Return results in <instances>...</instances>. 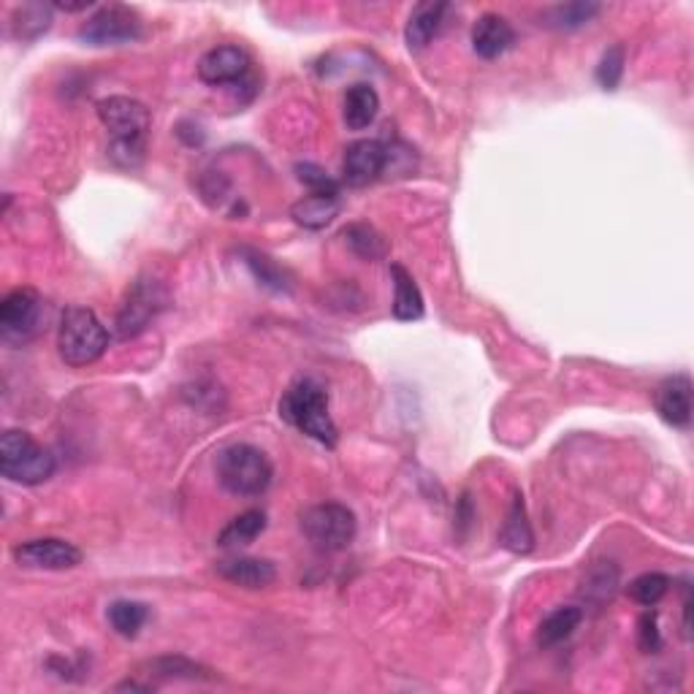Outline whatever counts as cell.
<instances>
[{
    "label": "cell",
    "instance_id": "cell-1",
    "mask_svg": "<svg viewBox=\"0 0 694 694\" xmlns=\"http://www.w3.org/2000/svg\"><path fill=\"white\" fill-rule=\"evenodd\" d=\"M103 128L112 134L109 156L125 169L139 166L145 158V139L150 131V109L128 96H109L96 103Z\"/></svg>",
    "mask_w": 694,
    "mask_h": 694
},
{
    "label": "cell",
    "instance_id": "cell-25",
    "mask_svg": "<svg viewBox=\"0 0 694 694\" xmlns=\"http://www.w3.org/2000/svg\"><path fill=\"white\" fill-rule=\"evenodd\" d=\"M599 11H603L599 3H583V0H578V3L554 5V9L545 11L543 20L545 25L556 27V30H578V27L588 25Z\"/></svg>",
    "mask_w": 694,
    "mask_h": 694
},
{
    "label": "cell",
    "instance_id": "cell-34",
    "mask_svg": "<svg viewBox=\"0 0 694 694\" xmlns=\"http://www.w3.org/2000/svg\"><path fill=\"white\" fill-rule=\"evenodd\" d=\"M117 690H120V692H123V690H131V692H150V686H139V684H134V681H128V684H120Z\"/></svg>",
    "mask_w": 694,
    "mask_h": 694
},
{
    "label": "cell",
    "instance_id": "cell-9",
    "mask_svg": "<svg viewBox=\"0 0 694 694\" xmlns=\"http://www.w3.org/2000/svg\"><path fill=\"white\" fill-rule=\"evenodd\" d=\"M14 561L27 570H71L82 565V550L74 543L60 537H38L14 545Z\"/></svg>",
    "mask_w": 694,
    "mask_h": 694
},
{
    "label": "cell",
    "instance_id": "cell-22",
    "mask_svg": "<svg viewBox=\"0 0 694 694\" xmlns=\"http://www.w3.org/2000/svg\"><path fill=\"white\" fill-rule=\"evenodd\" d=\"M583 621V610L575 608V605H565V608H556L554 614H548L543 619L537 630V646L540 648H550L559 646L561 641L572 635V632L581 627Z\"/></svg>",
    "mask_w": 694,
    "mask_h": 694
},
{
    "label": "cell",
    "instance_id": "cell-14",
    "mask_svg": "<svg viewBox=\"0 0 694 694\" xmlns=\"http://www.w3.org/2000/svg\"><path fill=\"white\" fill-rule=\"evenodd\" d=\"M516 44V30L503 14H494L486 11L475 20L472 25V49H475L478 58L483 60H497L503 58L508 49H513Z\"/></svg>",
    "mask_w": 694,
    "mask_h": 694
},
{
    "label": "cell",
    "instance_id": "cell-7",
    "mask_svg": "<svg viewBox=\"0 0 694 694\" xmlns=\"http://www.w3.org/2000/svg\"><path fill=\"white\" fill-rule=\"evenodd\" d=\"M169 294L158 280L152 277H139L125 294L123 307L117 312V321H114V332L117 339H134L141 332H147L152 321L166 310Z\"/></svg>",
    "mask_w": 694,
    "mask_h": 694
},
{
    "label": "cell",
    "instance_id": "cell-10",
    "mask_svg": "<svg viewBox=\"0 0 694 694\" xmlns=\"http://www.w3.org/2000/svg\"><path fill=\"white\" fill-rule=\"evenodd\" d=\"M41 318V296L33 288H14L0 301V329L5 339L25 343Z\"/></svg>",
    "mask_w": 694,
    "mask_h": 694
},
{
    "label": "cell",
    "instance_id": "cell-4",
    "mask_svg": "<svg viewBox=\"0 0 694 694\" xmlns=\"http://www.w3.org/2000/svg\"><path fill=\"white\" fill-rule=\"evenodd\" d=\"M109 332L101 318L87 307H69L58 329V352L69 367L82 369L107 352Z\"/></svg>",
    "mask_w": 694,
    "mask_h": 694
},
{
    "label": "cell",
    "instance_id": "cell-18",
    "mask_svg": "<svg viewBox=\"0 0 694 694\" xmlns=\"http://www.w3.org/2000/svg\"><path fill=\"white\" fill-rule=\"evenodd\" d=\"M391 280H394V305H391V310H394L396 321H421L426 305H423V294L418 288L416 277L401 263H391Z\"/></svg>",
    "mask_w": 694,
    "mask_h": 694
},
{
    "label": "cell",
    "instance_id": "cell-23",
    "mask_svg": "<svg viewBox=\"0 0 694 694\" xmlns=\"http://www.w3.org/2000/svg\"><path fill=\"white\" fill-rule=\"evenodd\" d=\"M49 25H52V5L44 3L20 5L11 16V33L20 41H36L38 36L49 30Z\"/></svg>",
    "mask_w": 694,
    "mask_h": 694
},
{
    "label": "cell",
    "instance_id": "cell-6",
    "mask_svg": "<svg viewBox=\"0 0 694 694\" xmlns=\"http://www.w3.org/2000/svg\"><path fill=\"white\" fill-rule=\"evenodd\" d=\"M301 532L305 537L315 545L318 550H326V554H337L345 550L347 545L356 537V513L350 508L339 503H323L312 505L301 513Z\"/></svg>",
    "mask_w": 694,
    "mask_h": 694
},
{
    "label": "cell",
    "instance_id": "cell-28",
    "mask_svg": "<svg viewBox=\"0 0 694 694\" xmlns=\"http://www.w3.org/2000/svg\"><path fill=\"white\" fill-rule=\"evenodd\" d=\"M630 597L635 599L637 605H643V608H654V605H659L665 599V594L670 592V578L665 575V572H643V575H637L635 581L630 583Z\"/></svg>",
    "mask_w": 694,
    "mask_h": 694
},
{
    "label": "cell",
    "instance_id": "cell-11",
    "mask_svg": "<svg viewBox=\"0 0 694 694\" xmlns=\"http://www.w3.org/2000/svg\"><path fill=\"white\" fill-rule=\"evenodd\" d=\"M388 169V147L374 139L352 141L343 158V179L350 187H367Z\"/></svg>",
    "mask_w": 694,
    "mask_h": 694
},
{
    "label": "cell",
    "instance_id": "cell-16",
    "mask_svg": "<svg viewBox=\"0 0 694 694\" xmlns=\"http://www.w3.org/2000/svg\"><path fill=\"white\" fill-rule=\"evenodd\" d=\"M343 212V196L339 193H310V196L299 198L290 207V218L307 231H321L332 225Z\"/></svg>",
    "mask_w": 694,
    "mask_h": 694
},
{
    "label": "cell",
    "instance_id": "cell-32",
    "mask_svg": "<svg viewBox=\"0 0 694 694\" xmlns=\"http://www.w3.org/2000/svg\"><path fill=\"white\" fill-rule=\"evenodd\" d=\"M637 646L646 654H657L662 648V635H659V621L654 610H646L637 621Z\"/></svg>",
    "mask_w": 694,
    "mask_h": 694
},
{
    "label": "cell",
    "instance_id": "cell-12",
    "mask_svg": "<svg viewBox=\"0 0 694 694\" xmlns=\"http://www.w3.org/2000/svg\"><path fill=\"white\" fill-rule=\"evenodd\" d=\"M247 71H250V54L241 47H236V44H223V47L209 49L198 60V79L212 87L234 85V82L245 79Z\"/></svg>",
    "mask_w": 694,
    "mask_h": 694
},
{
    "label": "cell",
    "instance_id": "cell-17",
    "mask_svg": "<svg viewBox=\"0 0 694 694\" xmlns=\"http://www.w3.org/2000/svg\"><path fill=\"white\" fill-rule=\"evenodd\" d=\"M445 11H448V3H439V0H426V3H418L410 11L405 25V41L412 52L429 47V41L437 36L439 27H443Z\"/></svg>",
    "mask_w": 694,
    "mask_h": 694
},
{
    "label": "cell",
    "instance_id": "cell-2",
    "mask_svg": "<svg viewBox=\"0 0 694 694\" xmlns=\"http://www.w3.org/2000/svg\"><path fill=\"white\" fill-rule=\"evenodd\" d=\"M280 418L315 443L326 445V448L337 445L339 432L337 423L332 421V412H329V394L318 380H296L280 399Z\"/></svg>",
    "mask_w": 694,
    "mask_h": 694
},
{
    "label": "cell",
    "instance_id": "cell-20",
    "mask_svg": "<svg viewBox=\"0 0 694 694\" xmlns=\"http://www.w3.org/2000/svg\"><path fill=\"white\" fill-rule=\"evenodd\" d=\"M499 543H503V548L513 550V554H532L534 532L521 494H516L513 503H510L508 519H505L503 532H499Z\"/></svg>",
    "mask_w": 694,
    "mask_h": 694
},
{
    "label": "cell",
    "instance_id": "cell-5",
    "mask_svg": "<svg viewBox=\"0 0 694 694\" xmlns=\"http://www.w3.org/2000/svg\"><path fill=\"white\" fill-rule=\"evenodd\" d=\"M52 450L38 445L33 434L20 432V429H9L0 437V472L9 478L11 483L20 486H41L54 475Z\"/></svg>",
    "mask_w": 694,
    "mask_h": 694
},
{
    "label": "cell",
    "instance_id": "cell-3",
    "mask_svg": "<svg viewBox=\"0 0 694 694\" xmlns=\"http://www.w3.org/2000/svg\"><path fill=\"white\" fill-rule=\"evenodd\" d=\"M272 461L256 445L236 443L220 450L218 481L234 497H261L272 486Z\"/></svg>",
    "mask_w": 694,
    "mask_h": 694
},
{
    "label": "cell",
    "instance_id": "cell-29",
    "mask_svg": "<svg viewBox=\"0 0 694 694\" xmlns=\"http://www.w3.org/2000/svg\"><path fill=\"white\" fill-rule=\"evenodd\" d=\"M150 670H156L161 679H187V681H212V670L203 665L193 662L187 657H161L150 662Z\"/></svg>",
    "mask_w": 694,
    "mask_h": 694
},
{
    "label": "cell",
    "instance_id": "cell-13",
    "mask_svg": "<svg viewBox=\"0 0 694 694\" xmlns=\"http://www.w3.org/2000/svg\"><path fill=\"white\" fill-rule=\"evenodd\" d=\"M659 418L673 429H686L692 423V380L690 374H673L662 380L654 394Z\"/></svg>",
    "mask_w": 694,
    "mask_h": 694
},
{
    "label": "cell",
    "instance_id": "cell-19",
    "mask_svg": "<svg viewBox=\"0 0 694 694\" xmlns=\"http://www.w3.org/2000/svg\"><path fill=\"white\" fill-rule=\"evenodd\" d=\"M380 114V96L372 85L367 82H358L350 90L345 92V109L343 117L345 125L350 131H367L369 125L377 120Z\"/></svg>",
    "mask_w": 694,
    "mask_h": 694
},
{
    "label": "cell",
    "instance_id": "cell-15",
    "mask_svg": "<svg viewBox=\"0 0 694 694\" xmlns=\"http://www.w3.org/2000/svg\"><path fill=\"white\" fill-rule=\"evenodd\" d=\"M218 575L241 588H267L277 581V567L269 559L236 556V559L218 561Z\"/></svg>",
    "mask_w": 694,
    "mask_h": 694
},
{
    "label": "cell",
    "instance_id": "cell-24",
    "mask_svg": "<svg viewBox=\"0 0 694 694\" xmlns=\"http://www.w3.org/2000/svg\"><path fill=\"white\" fill-rule=\"evenodd\" d=\"M107 619L117 635L136 637L150 619V608L145 603H136V599H117V603L109 605Z\"/></svg>",
    "mask_w": 694,
    "mask_h": 694
},
{
    "label": "cell",
    "instance_id": "cell-33",
    "mask_svg": "<svg viewBox=\"0 0 694 694\" xmlns=\"http://www.w3.org/2000/svg\"><path fill=\"white\" fill-rule=\"evenodd\" d=\"M52 9H60V11H87L92 9L90 0H82V3H52Z\"/></svg>",
    "mask_w": 694,
    "mask_h": 694
},
{
    "label": "cell",
    "instance_id": "cell-30",
    "mask_svg": "<svg viewBox=\"0 0 694 694\" xmlns=\"http://www.w3.org/2000/svg\"><path fill=\"white\" fill-rule=\"evenodd\" d=\"M624 65H627L624 44H614L610 49H605V54L599 58L597 71H594V76H597V85L608 92L619 90L621 76H624Z\"/></svg>",
    "mask_w": 694,
    "mask_h": 694
},
{
    "label": "cell",
    "instance_id": "cell-31",
    "mask_svg": "<svg viewBox=\"0 0 694 694\" xmlns=\"http://www.w3.org/2000/svg\"><path fill=\"white\" fill-rule=\"evenodd\" d=\"M296 176L310 187V193H339V182L323 172L321 166H315V163H299L296 166Z\"/></svg>",
    "mask_w": 694,
    "mask_h": 694
},
{
    "label": "cell",
    "instance_id": "cell-21",
    "mask_svg": "<svg viewBox=\"0 0 694 694\" xmlns=\"http://www.w3.org/2000/svg\"><path fill=\"white\" fill-rule=\"evenodd\" d=\"M267 529V513L263 510H245L241 516L225 523L223 532L218 534L220 548H241V545L256 543Z\"/></svg>",
    "mask_w": 694,
    "mask_h": 694
},
{
    "label": "cell",
    "instance_id": "cell-27",
    "mask_svg": "<svg viewBox=\"0 0 694 694\" xmlns=\"http://www.w3.org/2000/svg\"><path fill=\"white\" fill-rule=\"evenodd\" d=\"M343 236L347 247H350L358 258H363V261H374V258L385 256V239L372 228V225L356 223L350 225V228H345Z\"/></svg>",
    "mask_w": 694,
    "mask_h": 694
},
{
    "label": "cell",
    "instance_id": "cell-8",
    "mask_svg": "<svg viewBox=\"0 0 694 694\" xmlns=\"http://www.w3.org/2000/svg\"><path fill=\"white\" fill-rule=\"evenodd\" d=\"M145 33V22L128 5H101L87 22L79 27V41L87 47H120V44H131L141 38Z\"/></svg>",
    "mask_w": 694,
    "mask_h": 694
},
{
    "label": "cell",
    "instance_id": "cell-26",
    "mask_svg": "<svg viewBox=\"0 0 694 694\" xmlns=\"http://www.w3.org/2000/svg\"><path fill=\"white\" fill-rule=\"evenodd\" d=\"M241 261H245V267L250 269L252 277H256L263 288L274 290V294H288L290 290L288 274H285L269 256H263V252L258 250H247L245 247V250H241Z\"/></svg>",
    "mask_w": 694,
    "mask_h": 694
}]
</instances>
